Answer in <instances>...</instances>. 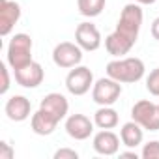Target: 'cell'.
<instances>
[{"instance_id": "1", "label": "cell", "mask_w": 159, "mask_h": 159, "mask_svg": "<svg viewBox=\"0 0 159 159\" xmlns=\"http://www.w3.org/2000/svg\"><path fill=\"white\" fill-rule=\"evenodd\" d=\"M107 75L114 81L122 83V84H133L139 83L146 73V66L140 58L137 56H122V58H114L107 64L105 67Z\"/></svg>"}, {"instance_id": "2", "label": "cell", "mask_w": 159, "mask_h": 159, "mask_svg": "<svg viewBox=\"0 0 159 159\" xmlns=\"http://www.w3.org/2000/svg\"><path fill=\"white\" fill-rule=\"evenodd\" d=\"M32 49H34V43H32V38L25 32H19L15 34L10 43H8V49H6V62L8 66L15 71V69H21L25 66H28L32 60Z\"/></svg>"}, {"instance_id": "3", "label": "cell", "mask_w": 159, "mask_h": 159, "mask_svg": "<svg viewBox=\"0 0 159 159\" xmlns=\"http://www.w3.org/2000/svg\"><path fill=\"white\" fill-rule=\"evenodd\" d=\"M142 19H144V13H142L140 4H137V2L125 4L124 10H122V13H120L116 30L120 34H124L125 38H129L131 41L137 43L139 32H140V26H142Z\"/></svg>"}, {"instance_id": "4", "label": "cell", "mask_w": 159, "mask_h": 159, "mask_svg": "<svg viewBox=\"0 0 159 159\" xmlns=\"http://www.w3.org/2000/svg\"><path fill=\"white\" fill-rule=\"evenodd\" d=\"M94 73L86 66H75L66 75V88L71 96H84L94 88Z\"/></svg>"}, {"instance_id": "5", "label": "cell", "mask_w": 159, "mask_h": 159, "mask_svg": "<svg viewBox=\"0 0 159 159\" xmlns=\"http://www.w3.org/2000/svg\"><path fill=\"white\" fill-rule=\"evenodd\" d=\"M122 96V83L107 77H101L94 83L92 88V99L94 103H98L99 107H107V105H114Z\"/></svg>"}, {"instance_id": "6", "label": "cell", "mask_w": 159, "mask_h": 159, "mask_svg": "<svg viewBox=\"0 0 159 159\" xmlns=\"http://www.w3.org/2000/svg\"><path fill=\"white\" fill-rule=\"evenodd\" d=\"M131 120L140 124L144 131H159V107L150 99H140L131 107Z\"/></svg>"}, {"instance_id": "7", "label": "cell", "mask_w": 159, "mask_h": 159, "mask_svg": "<svg viewBox=\"0 0 159 159\" xmlns=\"http://www.w3.org/2000/svg\"><path fill=\"white\" fill-rule=\"evenodd\" d=\"M83 49L79 43L73 41H62L52 49V62L62 69H71L75 66H81L83 62Z\"/></svg>"}, {"instance_id": "8", "label": "cell", "mask_w": 159, "mask_h": 159, "mask_svg": "<svg viewBox=\"0 0 159 159\" xmlns=\"http://www.w3.org/2000/svg\"><path fill=\"white\" fill-rule=\"evenodd\" d=\"M101 32L99 28L90 23V21H84L81 25H77L75 28V43H79L83 51L86 52H92V51H98L101 47Z\"/></svg>"}, {"instance_id": "9", "label": "cell", "mask_w": 159, "mask_h": 159, "mask_svg": "<svg viewBox=\"0 0 159 159\" xmlns=\"http://www.w3.org/2000/svg\"><path fill=\"white\" fill-rule=\"evenodd\" d=\"M94 120H90L86 114H69L66 118V133L75 140H86L94 135Z\"/></svg>"}, {"instance_id": "10", "label": "cell", "mask_w": 159, "mask_h": 159, "mask_svg": "<svg viewBox=\"0 0 159 159\" xmlns=\"http://www.w3.org/2000/svg\"><path fill=\"white\" fill-rule=\"evenodd\" d=\"M21 6L17 0H0V36L6 38L11 34L21 19Z\"/></svg>"}, {"instance_id": "11", "label": "cell", "mask_w": 159, "mask_h": 159, "mask_svg": "<svg viewBox=\"0 0 159 159\" xmlns=\"http://www.w3.org/2000/svg\"><path fill=\"white\" fill-rule=\"evenodd\" d=\"M13 77H15V83L23 88H38L45 79V69L41 67L39 62H30L28 66L15 69Z\"/></svg>"}, {"instance_id": "12", "label": "cell", "mask_w": 159, "mask_h": 159, "mask_svg": "<svg viewBox=\"0 0 159 159\" xmlns=\"http://www.w3.org/2000/svg\"><path fill=\"white\" fill-rule=\"evenodd\" d=\"M120 142H122V139H120L114 131H111V129H101V131H98V133L94 135V139H92L94 152L99 153V155H107V157L118 153Z\"/></svg>"}, {"instance_id": "13", "label": "cell", "mask_w": 159, "mask_h": 159, "mask_svg": "<svg viewBox=\"0 0 159 159\" xmlns=\"http://www.w3.org/2000/svg\"><path fill=\"white\" fill-rule=\"evenodd\" d=\"M4 112H6L8 120H11V122H25V120H28L30 114H32V103H30L28 98L15 94V96H11V98L6 101Z\"/></svg>"}, {"instance_id": "14", "label": "cell", "mask_w": 159, "mask_h": 159, "mask_svg": "<svg viewBox=\"0 0 159 159\" xmlns=\"http://www.w3.org/2000/svg\"><path fill=\"white\" fill-rule=\"evenodd\" d=\"M39 109L47 111V112L52 114L58 122H62L64 118H67L69 101L66 99V96H62V94H58V92H51V94H47V96L41 99Z\"/></svg>"}, {"instance_id": "15", "label": "cell", "mask_w": 159, "mask_h": 159, "mask_svg": "<svg viewBox=\"0 0 159 159\" xmlns=\"http://www.w3.org/2000/svg\"><path fill=\"white\" fill-rule=\"evenodd\" d=\"M58 124H60V122H58L52 114H49L47 111H43V109H38V111L30 116V127H32V131H34L36 135H39V137L52 135L54 129L58 127Z\"/></svg>"}, {"instance_id": "16", "label": "cell", "mask_w": 159, "mask_h": 159, "mask_svg": "<svg viewBox=\"0 0 159 159\" xmlns=\"http://www.w3.org/2000/svg\"><path fill=\"white\" fill-rule=\"evenodd\" d=\"M135 47V41H131L129 38H125L124 34H120L118 30L111 32L107 38H105V49L111 56L114 58H122L124 54H127L131 49Z\"/></svg>"}, {"instance_id": "17", "label": "cell", "mask_w": 159, "mask_h": 159, "mask_svg": "<svg viewBox=\"0 0 159 159\" xmlns=\"http://www.w3.org/2000/svg\"><path fill=\"white\" fill-rule=\"evenodd\" d=\"M120 139L125 148H137L144 140V127L140 124H137L135 120L125 122L120 129Z\"/></svg>"}, {"instance_id": "18", "label": "cell", "mask_w": 159, "mask_h": 159, "mask_svg": "<svg viewBox=\"0 0 159 159\" xmlns=\"http://www.w3.org/2000/svg\"><path fill=\"white\" fill-rule=\"evenodd\" d=\"M94 124H96V127H99V129H114V127L120 124L118 111L112 109V105L99 107V109L94 112Z\"/></svg>"}, {"instance_id": "19", "label": "cell", "mask_w": 159, "mask_h": 159, "mask_svg": "<svg viewBox=\"0 0 159 159\" xmlns=\"http://www.w3.org/2000/svg\"><path fill=\"white\" fill-rule=\"evenodd\" d=\"M105 4H107V0H77L79 13L88 19L101 15L105 10Z\"/></svg>"}, {"instance_id": "20", "label": "cell", "mask_w": 159, "mask_h": 159, "mask_svg": "<svg viewBox=\"0 0 159 159\" xmlns=\"http://www.w3.org/2000/svg\"><path fill=\"white\" fill-rule=\"evenodd\" d=\"M140 157L142 159H159V140H150V142L142 144Z\"/></svg>"}, {"instance_id": "21", "label": "cell", "mask_w": 159, "mask_h": 159, "mask_svg": "<svg viewBox=\"0 0 159 159\" xmlns=\"http://www.w3.org/2000/svg\"><path fill=\"white\" fill-rule=\"evenodd\" d=\"M146 90H148L152 96L159 98V67H155V69L146 77Z\"/></svg>"}, {"instance_id": "22", "label": "cell", "mask_w": 159, "mask_h": 159, "mask_svg": "<svg viewBox=\"0 0 159 159\" xmlns=\"http://www.w3.org/2000/svg\"><path fill=\"white\" fill-rule=\"evenodd\" d=\"M0 73H2V86H0V94H8V90H10V86H11L8 62H6V64H0Z\"/></svg>"}, {"instance_id": "23", "label": "cell", "mask_w": 159, "mask_h": 159, "mask_svg": "<svg viewBox=\"0 0 159 159\" xmlns=\"http://www.w3.org/2000/svg\"><path fill=\"white\" fill-rule=\"evenodd\" d=\"M52 157L54 159H79V152H75L71 148H60V150L54 152Z\"/></svg>"}, {"instance_id": "24", "label": "cell", "mask_w": 159, "mask_h": 159, "mask_svg": "<svg viewBox=\"0 0 159 159\" xmlns=\"http://www.w3.org/2000/svg\"><path fill=\"white\" fill-rule=\"evenodd\" d=\"M13 155H15V150L11 144H8L6 140L0 142V159H13Z\"/></svg>"}, {"instance_id": "25", "label": "cell", "mask_w": 159, "mask_h": 159, "mask_svg": "<svg viewBox=\"0 0 159 159\" xmlns=\"http://www.w3.org/2000/svg\"><path fill=\"white\" fill-rule=\"evenodd\" d=\"M150 32H152L153 39H157V41H159V17H155V19H153V23H152V28H150Z\"/></svg>"}, {"instance_id": "26", "label": "cell", "mask_w": 159, "mask_h": 159, "mask_svg": "<svg viewBox=\"0 0 159 159\" xmlns=\"http://www.w3.org/2000/svg\"><path fill=\"white\" fill-rule=\"evenodd\" d=\"M120 157H129V159H139L137 152H120Z\"/></svg>"}, {"instance_id": "27", "label": "cell", "mask_w": 159, "mask_h": 159, "mask_svg": "<svg viewBox=\"0 0 159 159\" xmlns=\"http://www.w3.org/2000/svg\"><path fill=\"white\" fill-rule=\"evenodd\" d=\"M137 4H140V6H152V4H155L157 0H135Z\"/></svg>"}, {"instance_id": "28", "label": "cell", "mask_w": 159, "mask_h": 159, "mask_svg": "<svg viewBox=\"0 0 159 159\" xmlns=\"http://www.w3.org/2000/svg\"><path fill=\"white\" fill-rule=\"evenodd\" d=\"M157 107H159V103H157Z\"/></svg>"}]
</instances>
